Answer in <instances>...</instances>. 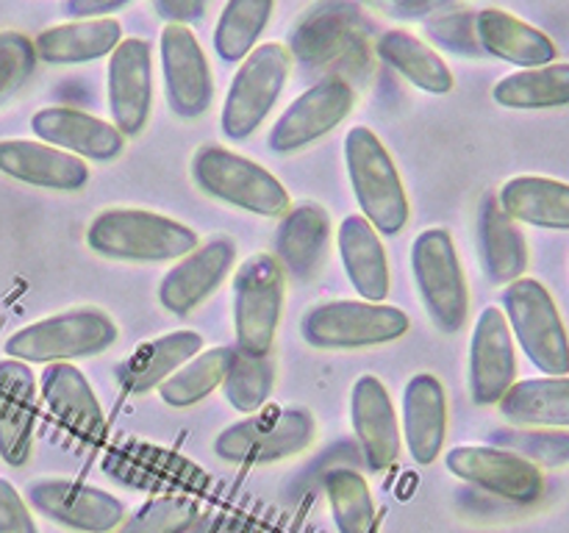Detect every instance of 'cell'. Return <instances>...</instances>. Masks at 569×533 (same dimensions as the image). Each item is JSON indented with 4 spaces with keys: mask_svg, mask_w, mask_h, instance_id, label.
Listing matches in <instances>:
<instances>
[{
    "mask_svg": "<svg viewBox=\"0 0 569 533\" xmlns=\"http://www.w3.org/2000/svg\"><path fill=\"white\" fill-rule=\"evenodd\" d=\"M92 253L114 261H178L200 244L198 233L172 217L144 209H106L87 228Z\"/></svg>",
    "mask_w": 569,
    "mask_h": 533,
    "instance_id": "obj_1",
    "label": "cell"
},
{
    "mask_svg": "<svg viewBox=\"0 0 569 533\" xmlns=\"http://www.w3.org/2000/svg\"><path fill=\"white\" fill-rule=\"evenodd\" d=\"M345 167L361 214L378 233L395 237L411 217L409 194L398 164L383 148L378 133L367 125H353L345 137Z\"/></svg>",
    "mask_w": 569,
    "mask_h": 533,
    "instance_id": "obj_2",
    "label": "cell"
},
{
    "mask_svg": "<svg viewBox=\"0 0 569 533\" xmlns=\"http://www.w3.org/2000/svg\"><path fill=\"white\" fill-rule=\"evenodd\" d=\"M120 336L114 316L98 305H78L61 314L31 322L6 339L9 359L26 364H53V361L92 359L106 353Z\"/></svg>",
    "mask_w": 569,
    "mask_h": 533,
    "instance_id": "obj_3",
    "label": "cell"
},
{
    "mask_svg": "<svg viewBox=\"0 0 569 533\" xmlns=\"http://www.w3.org/2000/svg\"><path fill=\"white\" fill-rule=\"evenodd\" d=\"M315 439L317 420L309 409L261 405L214 439V453L228 464L264 466L306 453Z\"/></svg>",
    "mask_w": 569,
    "mask_h": 533,
    "instance_id": "obj_4",
    "label": "cell"
},
{
    "mask_svg": "<svg viewBox=\"0 0 569 533\" xmlns=\"http://www.w3.org/2000/svg\"><path fill=\"white\" fill-rule=\"evenodd\" d=\"M192 181L209 198L259 217H283L292 209L287 187L256 161L222 144H203L192 155Z\"/></svg>",
    "mask_w": 569,
    "mask_h": 533,
    "instance_id": "obj_5",
    "label": "cell"
},
{
    "mask_svg": "<svg viewBox=\"0 0 569 533\" xmlns=\"http://www.w3.org/2000/svg\"><path fill=\"white\" fill-rule=\"evenodd\" d=\"M287 303V272L272 253H253L233 275V333L237 350L253 359L272 355Z\"/></svg>",
    "mask_w": 569,
    "mask_h": 533,
    "instance_id": "obj_6",
    "label": "cell"
},
{
    "mask_svg": "<svg viewBox=\"0 0 569 533\" xmlns=\"http://www.w3.org/2000/svg\"><path fill=\"white\" fill-rule=\"evenodd\" d=\"M411 272L417 292L433 325L453 336L470 316V289L453 237L445 228H428L411 242Z\"/></svg>",
    "mask_w": 569,
    "mask_h": 533,
    "instance_id": "obj_7",
    "label": "cell"
},
{
    "mask_svg": "<svg viewBox=\"0 0 569 533\" xmlns=\"http://www.w3.org/2000/svg\"><path fill=\"white\" fill-rule=\"evenodd\" d=\"M403 309L370 300H328L306 311L300 333L317 350H361L398 342L409 333Z\"/></svg>",
    "mask_w": 569,
    "mask_h": 533,
    "instance_id": "obj_8",
    "label": "cell"
},
{
    "mask_svg": "<svg viewBox=\"0 0 569 533\" xmlns=\"http://www.w3.org/2000/svg\"><path fill=\"white\" fill-rule=\"evenodd\" d=\"M292 72V53L283 42L256 44L231 78L222 103V133L233 142L253 137L281 98Z\"/></svg>",
    "mask_w": 569,
    "mask_h": 533,
    "instance_id": "obj_9",
    "label": "cell"
},
{
    "mask_svg": "<svg viewBox=\"0 0 569 533\" xmlns=\"http://www.w3.org/2000/svg\"><path fill=\"white\" fill-rule=\"evenodd\" d=\"M503 314L522 353L545 375H569V336L553 294L537 278H517L503 292Z\"/></svg>",
    "mask_w": 569,
    "mask_h": 533,
    "instance_id": "obj_10",
    "label": "cell"
},
{
    "mask_svg": "<svg viewBox=\"0 0 569 533\" xmlns=\"http://www.w3.org/2000/svg\"><path fill=\"white\" fill-rule=\"evenodd\" d=\"M445 466L459 481L517 505L537 503L545 492L542 470L498 444H459L448 450Z\"/></svg>",
    "mask_w": 569,
    "mask_h": 533,
    "instance_id": "obj_11",
    "label": "cell"
},
{
    "mask_svg": "<svg viewBox=\"0 0 569 533\" xmlns=\"http://www.w3.org/2000/svg\"><path fill=\"white\" fill-rule=\"evenodd\" d=\"M26 503L76 533H111L126 520L120 497L70 477H37L26 486Z\"/></svg>",
    "mask_w": 569,
    "mask_h": 533,
    "instance_id": "obj_12",
    "label": "cell"
},
{
    "mask_svg": "<svg viewBox=\"0 0 569 533\" xmlns=\"http://www.w3.org/2000/svg\"><path fill=\"white\" fill-rule=\"evenodd\" d=\"M159 50L164 98L172 114H178L181 120L203 117L214 100V78H211L209 59H206L194 31L181 22H167L161 28Z\"/></svg>",
    "mask_w": 569,
    "mask_h": 533,
    "instance_id": "obj_13",
    "label": "cell"
},
{
    "mask_svg": "<svg viewBox=\"0 0 569 533\" xmlns=\"http://www.w3.org/2000/svg\"><path fill=\"white\" fill-rule=\"evenodd\" d=\"M111 125L126 139L139 137L148 128L153 111V50L150 42L128 37L109 53L106 70Z\"/></svg>",
    "mask_w": 569,
    "mask_h": 533,
    "instance_id": "obj_14",
    "label": "cell"
},
{
    "mask_svg": "<svg viewBox=\"0 0 569 533\" xmlns=\"http://www.w3.org/2000/svg\"><path fill=\"white\" fill-rule=\"evenodd\" d=\"M353 83L345 81L342 76L322 78L315 87L306 89L300 98H295L289 109L278 117L270 131V148L276 153L303 150L306 144L317 142L337 125H342L345 117L353 111Z\"/></svg>",
    "mask_w": 569,
    "mask_h": 533,
    "instance_id": "obj_15",
    "label": "cell"
},
{
    "mask_svg": "<svg viewBox=\"0 0 569 533\" xmlns=\"http://www.w3.org/2000/svg\"><path fill=\"white\" fill-rule=\"evenodd\" d=\"M103 470L114 477L117 483L139 489V492H170L172 489H194L206 492L209 475L200 470V464L183 459L181 453L161 447L153 442H128L114 444L106 453Z\"/></svg>",
    "mask_w": 569,
    "mask_h": 533,
    "instance_id": "obj_16",
    "label": "cell"
},
{
    "mask_svg": "<svg viewBox=\"0 0 569 533\" xmlns=\"http://www.w3.org/2000/svg\"><path fill=\"white\" fill-rule=\"evenodd\" d=\"M237 261V242L231 237H211L178 259V264L161 278L159 303L170 314L189 316L203 305L231 272Z\"/></svg>",
    "mask_w": 569,
    "mask_h": 533,
    "instance_id": "obj_17",
    "label": "cell"
},
{
    "mask_svg": "<svg viewBox=\"0 0 569 533\" xmlns=\"http://www.w3.org/2000/svg\"><path fill=\"white\" fill-rule=\"evenodd\" d=\"M517 381L515 333L503 309L487 305L470 339V398L476 405H498Z\"/></svg>",
    "mask_w": 569,
    "mask_h": 533,
    "instance_id": "obj_18",
    "label": "cell"
},
{
    "mask_svg": "<svg viewBox=\"0 0 569 533\" xmlns=\"http://www.w3.org/2000/svg\"><path fill=\"white\" fill-rule=\"evenodd\" d=\"M350 422L370 470L383 472L398 461L403 436L392 398L378 375L367 372L353 383L350 392Z\"/></svg>",
    "mask_w": 569,
    "mask_h": 533,
    "instance_id": "obj_19",
    "label": "cell"
},
{
    "mask_svg": "<svg viewBox=\"0 0 569 533\" xmlns=\"http://www.w3.org/2000/svg\"><path fill=\"white\" fill-rule=\"evenodd\" d=\"M39 389H42V400L48 403V409L53 411V416L67 431H72L89 444L106 442L109 425H106L98 394L72 361L44 364L42 375H39Z\"/></svg>",
    "mask_w": 569,
    "mask_h": 533,
    "instance_id": "obj_20",
    "label": "cell"
},
{
    "mask_svg": "<svg viewBox=\"0 0 569 533\" xmlns=\"http://www.w3.org/2000/svg\"><path fill=\"white\" fill-rule=\"evenodd\" d=\"M39 142L67 150L83 161H114L126 150V137L111 122L70 105H48L31 117Z\"/></svg>",
    "mask_w": 569,
    "mask_h": 533,
    "instance_id": "obj_21",
    "label": "cell"
},
{
    "mask_svg": "<svg viewBox=\"0 0 569 533\" xmlns=\"http://www.w3.org/2000/svg\"><path fill=\"white\" fill-rule=\"evenodd\" d=\"M39 411L37 375L26 361H0V459L22 466L31 459Z\"/></svg>",
    "mask_w": 569,
    "mask_h": 533,
    "instance_id": "obj_22",
    "label": "cell"
},
{
    "mask_svg": "<svg viewBox=\"0 0 569 533\" xmlns=\"http://www.w3.org/2000/svg\"><path fill=\"white\" fill-rule=\"evenodd\" d=\"M0 172L28 187L53 189V192H78L89 183L87 161L33 139H3Z\"/></svg>",
    "mask_w": 569,
    "mask_h": 533,
    "instance_id": "obj_23",
    "label": "cell"
},
{
    "mask_svg": "<svg viewBox=\"0 0 569 533\" xmlns=\"http://www.w3.org/2000/svg\"><path fill=\"white\" fill-rule=\"evenodd\" d=\"M448 436V394L433 372H417L403 389V442L417 466L439 459Z\"/></svg>",
    "mask_w": 569,
    "mask_h": 533,
    "instance_id": "obj_24",
    "label": "cell"
},
{
    "mask_svg": "<svg viewBox=\"0 0 569 533\" xmlns=\"http://www.w3.org/2000/svg\"><path fill=\"white\" fill-rule=\"evenodd\" d=\"M337 244L345 275L353 283L356 292L370 303H383L392 289V275H389V259L381 233L372 228L365 214H348L339 222Z\"/></svg>",
    "mask_w": 569,
    "mask_h": 533,
    "instance_id": "obj_25",
    "label": "cell"
},
{
    "mask_svg": "<svg viewBox=\"0 0 569 533\" xmlns=\"http://www.w3.org/2000/svg\"><path fill=\"white\" fill-rule=\"evenodd\" d=\"M478 250H481L483 272L492 283L509 286L526 275L528 242L520 222L511 220L500 205L498 194H483L478 205Z\"/></svg>",
    "mask_w": 569,
    "mask_h": 533,
    "instance_id": "obj_26",
    "label": "cell"
},
{
    "mask_svg": "<svg viewBox=\"0 0 569 533\" xmlns=\"http://www.w3.org/2000/svg\"><path fill=\"white\" fill-rule=\"evenodd\" d=\"M476 37L483 53L517 67H542L556 61V42L511 11L483 9L476 14Z\"/></svg>",
    "mask_w": 569,
    "mask_h": 533,
    "instance_id": "obj_27",
    "label": "cell"
},
{
    "mask_svg": "<svg viewBox=\"0 0 569 533\" xmlns=\"http://www.w3.org/2000/svg\"><path fill=\"white\" fill-rule=\"evenodd\" d=\"M331 244V217L322 205L300 203L283 214L278 228V255L283 272L309 281L322 270Z\"/></svg>",
    "mask_w": 569,
    "mask_h": 533,
    "instance_id": "obj_28",
    "label": "cell"
},
{
    "mask_svg": "<svg viewBox=\"0 0 569 533\" xmlns=\"http://www.w3.org/2000/svg\"><path fill=\"white\" fill-rule=\"evenodd\" d=\"M353 9L342 3H322L292 33V50L309 64L353 59L361 50V26Z\"/></svg>",
    "mask_w": 569,
    "mask_h": 533,
    "instance_id": "obj_29",
    "label": "cell"
},
{
    "mask_svg": "<svg viewBox=\"0 0 569 533\" xmlns=\"http://www.w3.org/2000/svg\"><path fill=\"white\" fill-rule=\"evenodd\" d=\"M200 350H203V336L198 331H189V328L156 336L139 344L133 355H128L117 366V383L122 386V392L144 394L159 386L164 378H170L178 366L187 364Z\"/></svg>",
    "mask_w": 569,
    "mask_h": 533,
    "instance_id": "obj_30",
    "label": "cell"
},
{
    "mask_svg": "<svg viewBox=\"0 0 569 533\" xmlns=\"http://www.w3.org/2000/svg\"><path fill=\"white\" fill-rule=\"evenodd\" d=\"M122 42V26L114 17L61 22L33 39L37 59L44 64H83L109 56Z\"/></svg>",
    "mask_w": 569,
    "mask_h": 533,
    "instance_id": "obj_31",
    "label": "cell"
},
{
    "mask_svg": "<svg viewBox=\"0 0 569 533\" xmlns=\"http://www.w3.org/2000/svg\"><path fill=\"white\" fill-rule=\"evenodd\" d=\"M500 205L515 222L550 231H569V183L548 175H517L498 192Z\"/></svg>",
    "mask_w": 569,
    "mask_h": 533,
    "instance_id": "obj_32",
    "label": "cell"
},
{
    "mask_svg": "<svg viewBox=\"0 0 569 533\" xmlns=\"http://www.w3.org/2000/svg\"><path fill=\"white\" fill-rule=\"evenodd\" d=\"M498 409L511 425L569 428V375L515 381Z\"/></svg>",
    "mask_w": 569,
    "mask_h": 533,
    "instance_id": "obj_33",
    "label": "cell"
},
{
    "mask_svg": "<svg viewBox=\"0 0 569 533\" xmlns=\"http://www.w3.org/2000/svg\"><path fill=\"white\" fill-rule=\"evenodd\" d=\"M376 53L387 61L389 67L400 72L409 83L428 94H448L453 92L456 78L450 72L448 61L433 50L431 44L422 42L411 31L403 28H392V31L381 33L376 44Z\"/></svg>",
    "mask_w": 569,
    "mask_h": 533,
    "instance_id": "obj_34",
    "label": "cell"
},
{
    "mask_svg": "<svg viewBox=\"0 0 569 533\" xmlns=\"http://www.w3.org/2000/svg\"><path fill=\"white\" fill-rule=\"evenodd\" d=\"M492 98L503 109L517 111L569 105V61H550V64L511 72L495 83Z\"/></svg>",
    "mask_w": 569,
    "mask_h": 533,
    "instance_id": "obj_35",
    "label": "cell"
},
{
    "mask_svg": "<svg viewBox=\"0 0 569 533\" xmlns=\"http://www.w3.org/2000/svg\"><path fill=\"white\" fill-rule=\"evenodd\" d=\"M233 355H237V348H228V344L200 350L198 355H192L187 364L178 366L170 378H164L156 386L159 398L172 409H189V405L200 403L222 386Z\"/></svg>",
    "mask_w": 569,
    "mask_h": 533,
    "instance_id": "obj_36",
    "label": "cell"
},
{
    "mask_svg": "<svg viewBox=\"0 0 569 533\" xmlns=\"http://www.w3.org/2000/svg\"><path fill=\"white\" fill-rule=\"evenodd\" d=\"M276 0H228L214 28V48L222 61H242L259 44Z\"/></svg>",
    "mask_w": 569,
    "mask_h": 533,
    "instance_id": "obj_37",
    "label": "cell"
},
{
    "mask_svg": "<svg viewBox=\"0 0 569 533\" xmlns=\"http://www.w3.org/2000/svg\"><path fill=\"white\" fill-rule=\"evenodd\" d=\"M328 505L339 533H372L376 531V503L365 475L348 466L328 472L326 477Z\"/></svg>",
    "mask_w": 569,
    "mask_h": 533,
    "instance_id": "obj_38",
    "label": "cell"
},
{
    "mask_svg": "<svg viewBox=\"0 0 569 533\" xmlns=\"http://www.w3.org/2000/svg\"><path fill=\"white\" fill-rule=\"evenodd\" d=\"M272 386H276V361H272V355L253 359V355H244L237 350L220 389L233 411L253 414L261 405H267Z\"/></svg>",
    "mask_w": 569,
    "mask_h": 533,
    "instance_id": "obj_39",
    "label": "cell"
},
{
    "mask_svg": "<svg viewBox=\"0 0 569 533\" xmlns=\"http://www.w3.org/2000/svg\"><path fill=\"white\" fill-rule=\"evenodd\" d=\"M492 444L522 455L539 470H559L569 464V431L565 428H522L511 425L492 433Z\"/></svg>",
    "mask_w": 569,
    "mask_h": 533,
    "instance_id": "obj_40",
    "label": "cell"
},
{
    "mask_svg": "<svg viewBox=\"0 0 569 533\" xmlns=\"http://www.w3.org/2000/svg\"><path fill=\"white\" fill-rule=\"evenodd\" d=\"M200 509L189 494H159L120 522L111 533H187Z\"/></svg>",
    "mask_w": 569,
    "mask_h": 533,
    "instance_id": "obj_41",
    "label": "cell"
},
{
    "mask_svg": "<svg viewBox=\"0 0 569 533\" xmlns=\"http://www.w3.org/2000/svg\"><path fill=\"white\" fill-rule=\"evenodd\" d=\"M37 61L33 39L20 31H0V103H6L17 89H22Z\"/></svg>",
    "mask_w": 569,
    "mask_h": 533,
    "instance_id": "obj_42",
    "label": "cell"
},
{
    "mask_svg": "<svg viewBox=\"0 0 569 533\" xmlns=\"http://www.w3.org/2000/svg\"><path fill=\"white\" fill-rule=\"evenodd\" d=\"M426 31L437 39L442 48L453 50L459 56H483L481 44L476 37V14L472 11H461V14H448L431 20Z\"/></svg>",
    "mask_w": 569,
    "mask_h": 533,
    "instance_id": "obj_43",
    "label": "cell"
},
{
    "mask_svg": "<svg viewBox=\"0 0 569 533\" xmlns=\"http://www.w3.org/2000/svg\"><path fill=\"white\" fill-rule=\"evenodd\" d=\"M0 533H39L31 505L6 477H0Z\"/></svg>",
    "mask_w": 569,
    "mask_h": 533,
    "instance_id": "obj_44",
    "label": "cell"
},
{
    "mask_svg": "<svg viewBox=\"0 0 569 533\" xmlns=\"http://www.w3.org/2000/svg\"><path fill=\"white\" fill-rule=\"evenodd\" d=\"M359 3L389 20H422V17L450 9L453 0H359Z\"/></svg>",
    "mask_w": 569,
    "mask_h": 533,
    "instance_id": "obj_45",
    "label": "cell"
},
{
    "mask_svg": "<svg viewBox=\"0 0 569 533\" xmlns=\"http://www.w3.org/2000/svg\"><path fill=\"white\" fill-rule=\"evenodd\" d=\"M153 3L167 22H181V26L200 20L206 11V0H153Z\"/></svg>",
    "mask_w": 569,
    "mask_h": 533,
    "instance_id": "obj_46",
    "label": "cell"
},
{
    "mask_svg": "<svg viewBox=\"0 0 569 533\" xmlns=\"http://www.w3.org/2000/svg\"><path fill=\"white\" fill-rule=\"evenodd\" d=\"M133 3V0H67V14L78 17V20H94V17H109L111 11L122 9V6Z\"/></svg>",
    "mask_w": 569,
    "mask_h": 533,
    "instance_id": "obj_47",
    "label": "cell"
},
{
    "mask_svg": "<svg viewBox=\"0 0 569 533\" xmlns=\"http://www.w3.org/2000/svg\"><path fill=\"white\" fill-rule=\"evenodd\" d=\"M187 533H192V531H187ZM198 533H261V531L253 525V522L222 514V516H211V520H206L203 525H200Z\"/></svg>",
    "mask_w": 569,
    "mask_h": 533,
    "instance_id": "obj_48",
    "label": "cell"
}]
</instances>
